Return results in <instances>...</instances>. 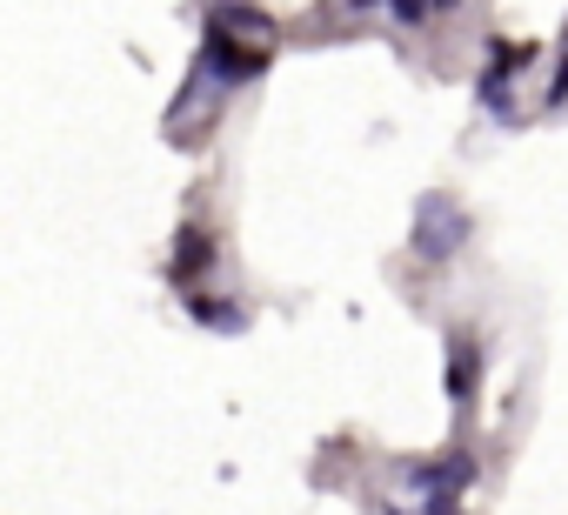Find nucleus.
<instances>
[{"label": "nucleus", "mask_w": 568, "mask_h": 515, "mask_svg": "<svg viewBox=\"0 0 568 515\" xmlns=\"http://www.w3.org/2000/svg\"><path fill=\"white\" fill-rule=\"evenodd\" d=\"M207 254H214V248H207V234H201V228H187V234H181V248H174V275L187 282V275L207 262Z\"/></svg>", "instance_id": "2"}, {"label": "nucleus", "mask_w": 568, "mask_h": 515, "mask_svg": "<svg viewBox=\"0 0 568 515\" xmlns=\"http://www.w3.org/2000/svg\"><path fill=\"white\" fill-rule=\"evenodd\" d=\"M462 234H468V214H462L455 201H435L428 221H422V254H455Z\"/></svg>", "instance_id": "1"}, {"label": "nucleus", "mask_w": 568, "mask_h": 515, "mask_svg": "<svg viewBox=\"0 0 568 515\" xmlns=\"http://www.w3.org/2000/svg\"><path fill=\"white\" fill-rule=\"evenodd\" d=\"M448 388L468 395L475 388V342H455V368H448Z\"/></svg>", "instance_id": "3"}]
</instances>
